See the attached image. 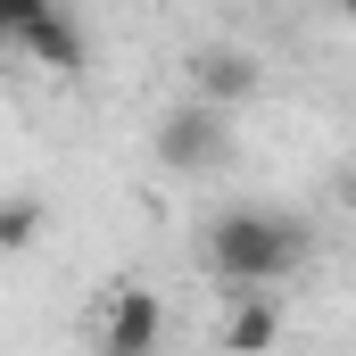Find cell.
Listing matches in <instances>:
<instances>
[{
    "instance_id": "obj_9",
    "label": "cell",
    "mask_w": 356,
    "mask_h": 356,
    "mask_svg": "<svg viewBox=\"0 0 356 356\" xmlns=\"http://www.w3.org/2000/svg\"><path fill=\"white\" fill-rule=\"evenodd\" d=\"M99 356H116V348H99Z\"/></svg>"
},
{
    "instance_id": "obj_7",
    "label": "cell",
    "mask_w": 356,
    "mask_h": 356,
    "mask_svg": "<svg viewBox=\"0 0 356 356\" xmlns=\"http://www.w3.org/2000/svg\"><path fill=\"white\" fill-rule=\"evenodd\" d=\"M33 232H42V207H33V199H8V216H0V249H25Z\"/></svg>"
},
{
    "instance_id": "obj_8",
    "label": "cell",
    "mask_w": 356,
    "mask_h": 356,
    "mask_svg": "<svg viewBox=\"0 0 356 356\" xmlns=\"http://www.w3.org/2000/svg\"><path fill=\"white\" fill-rule=\"evenodd\" d=\"M340 199H348V216H356V166H348V182H340Z\"/></svg>"
},
{
    "instance_id": "obj_5",
    "label": "cell",
    "mask_w": 356,
    "mask_h": 356,
    "mask_svg": "<svg viewBox=\"0 0 356 356\" xmlns=\"http://www.w3.org/2000/svg\"><path fill=\"white\" fill-rule=\"evenodd\" d=\"M257 83H266V75H257V58H249V50H199V58H191V99H199V108H216V116H224V108H241Z\"/></svg>"
},
{
    "instance_id": "obj_3",
    "label": "cell",
    "mask_w": 356,
    "mask_h": 356,
    "mask_svg": "<svg viewBox=\"0 0 356 356\" xmlns=\"http://www.w3.org/2000/svg\"><path fill=\"white\" fill-rule=\"evenodd\" d=\"M158 158H166L175 175H207V166L224 158V116L199 108V99L166 108V116H158Z\"/></svg>"
},
{
    "instance_id": "obj_1",
    "label": "cell",
    "mask_w": 356,
    "mask_h": 356,
    "mask_svg": "<svg viewBox=\"0 0 356 356\" xmlns=\"http://www.w3.org/2000/svg\"><path fill=\"white\" fill-rule=\"evenodd\" d=\"M307 249H315V232L298 216H282V207H224L207 224V266L224 282H241V290H266L282 273H298Z\"/></svg>"
},
{
    "instance_id": "obj_2",
    "label": "cell",
    "mask_w": 356,
    "mask_h": 356,
    "mask_svg": "<svg viewBox=\"0 0 356 356\" xmlns=\"http://www.w3.org/2000/svg\"><path fill=\"white\" fill-rule=\"evenodd\" d=\"M158 332H166V307H158V290H141V282H116V290L99 298V348H116V356H149V348H158Z\"/></svg>"
},
{
    "instance_id": "obj_4",
    "label": "cell",
    "mask_w": 356,
    "mask_h": 356,
    "mask_svg": "<svg viewBox=\"0 0 356 356\" xmlns=\"http://www.w3.org/2000/svg\"><path fill=\"white\" fill-rule=\"evenodd\" d=\"M0 33H8L33 67H58V75H75V67H83V25H75V17H58V8H17Z\"/></svg>"
},
{
    "instance_id": "obj_6",
    "label": "cell",
    "mask_w": 356,
    "mask_h": 356,
    "mask_svg": "<svg viewBox=\"0 0 356 356\" xmlns=\"http://www.w3.org/2000/svg\"><path fill=\"white\" fill-rule=\"evenodd\" d=\"M273 332H282V307H273L266 290H249V298L224 315V348H232V356H266Z\"/></svg>"
}]
</instances>
